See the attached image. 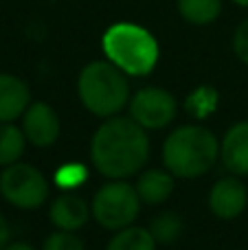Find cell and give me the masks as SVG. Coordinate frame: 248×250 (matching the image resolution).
<instances>
[{
  "label": "cell",
  "instance_id": "1",
  "mask_svg": "<svg viewBox=\"0 0 248 250\" xmlns=\"http://www.w3.org/2000/svg\"><path fill=\"white\" fill-rule=\"evenodd\" d=\"M90 158L105 178H127L149 158V138L134 119L110 117L92 136Z\"/></svg>",
  "mask_w": 248,
  "mask_h": 250
},
{
  "label": "cell",
  "instance_id": "2",
  "mask_svg": "<svg viewBox=\"0 0 248 250\" xmlns=\"http://www.w3.org/2000/svg\"><path fill=\"white\" fill-rule=\"evenodd\" d=\"M220 156L215 136L200 125H183L167 136L163 145V163L178 178L205 176Z\"/></svg>",
  "mask_w": 248,
  "mask_h": 250
},
{
  "label": "cell",
  "instance_id": "3",
  "mask_svg": "<svg viewBox=\"0 0 248 250\" xmlns=\"http://www.w3.org/2000/svg\"><path fill=\"white\" fill-rule=\"evenodd\" d=\"M77 92L83 108L95 117L110 119L123 110L130 97L125 73L112 62H90L77 79Z\"/></svg>",
  "mask_w": 248,
  "mask_h": 250
},
{
  "label": "cell",
  "instance_id": "4",
  "mask_svg": "<svg viewBox=\"0 0 248 250\" xmlns=\"http://www.w3.org/2000/svg\"><path fill=\"white\" fill-rule=\"evenodd\" d=\"M103 53L125 75H147L158 62V42L147 29L132 22H117L103 33Z\"/></svg>",
  "mask_w": 248,
  "mask_h": 250
},
{
  "label": "cell",
  "instance_id": "5",
  "mask_svg": "<svg viewBox=\"0 0 248 250\" xmlns=\"http://www.w3.org/2000/svg\"><path fill=\"white\" fill-rule=\"evenodd\" d=\"M141 208V198L136 187L127 182L103 185L92 198V217L108 230H121L136 220Z\"/></svg>",
  "mask_w": 248,
  "mask_h": 250
},
{
  "label": "cell",
  "instance_id": "6",
  "mask_svg": "<svg viewBox=\"0 0 248 250\" xmlns=\"http://www.w3.org/2000/svg\"><path fill=\"white\" fill-rule=\"evenodd\" d=\"M0 193L9 204L18 208H38L48 198V182L35 167L24 163L7 165L0 173Z\"/></svg>",
  "mask_w": 248,
  "mask_h": 250
},
{
  "label": "cell",
  "instance_id": "7",
  "mask_svg": "<svg viewBox=\"0 0 248 250\" xmlns=\"http://www.w3.org/2000/svg\"><path fill=\"white\" fill-rule=\"evenodd\" d=\"M130 114L141 127L161 129L176 117V99L163 88H141L130 101Z\"/></svg>",
  "mask_w": 248,
  "mask_h": 250
},
{
  "label": "cell",
  "instance_id": "8",
  "mask_svg": "<svg viewBox=\"0 0 248 250\" xmlns=\"http://www.w3.org/2000/svg\"><path fill=\"white\" fill-rule=\"evenodd\" d=\"M22 132L35 147H51L60 136V119L44 101H35L22 114Z\"/></svg>",
  "mask_w": 248,
  "mask_h": 250
},
{
  "label": "cell",
  "instance_id": "9",
  "mask_svg": "<svg viewBox=\"0 0 248 250\" xmlns=\"http://www.w3.org/2000/svg\"><path fill=\"white\" fill-rule=\"evenodd\" d=\"M248 191L237 178H222L209 193V207L220 220H233L246 208Z\"/></svg>",
  "mask_w": 248,
  "mask_h": 250
},
{
  "label": "cell",
  "instance_id": "10",
  "mask_svg": "<svg viewBox=\"0 0 248 250\" xmlns=\"http://www.w3.org/2000/svg\"><path fill=\"white\" fill-rule=\"evenodd\" d=\"M220 158L235 176H248V121L235 123L222 138Z\"/></svg>",
  "mask_w": 248,
  "mask_h": 250
},
{
  "label": "cell",
  "instance_id": "11",
  "mask_svg": "<svg viewBox=\"0 0 248 250\" xmlns=\"http://www.w3.org/2000/svg\"><path fill=\"white\" fill-rule=\"evenodd\" d=\"M31 92L20 77L0 73V123H11L29 108Z\"/></svg>",
  "mask_w": 248,
  "mask_h": 250
},
{
  "label": "cell",
  "instance_id": "12",
  "mask_svg": "<svg viewBox=\"0 0 248 250\" xmlns=\"http://www.w3.org/2000/svg\"><path fill=\"white\" fill-rule=\"evenodd\" d=\"M48 215L60 230H77L88 222V204L79 195L64 193L53 200Z\"/></svg>",
  "mask_w": 248,
  "mask_h": 250
},
{
  "label": "cell",
  "instance_id": "13",
  "mask_svg": "<svg viewBox=\"0 0 248 250\" xmlns=\"http://www.w3.org/2000/svg\"><path fill=\"white\" fill-rule=\"evenodd\" d=\"M136 193L145 204H161L174 193V173L165 169H147L136 180Z\"/></svg>",
  "mask_w": 248,
  "mask_h": 250
},
{
  "label": "cell",
  "instance_id": "14",
  "mask_svg": "<svg viewBox=\"0 0 248 250\" xmlns=\"http://www.w3.org/2000/svg\"><path fill=\"white\" fill-rule=\"evenodd\" d=\"M178 13L196 26L211 24L222 13V0H178Z\"/></svg>",
  "mask_w": 248,
  "mask_h": 250
},
{
  "label": "cell",
  "instance_id": "15",
  "mask_svg": "<svg viewBox=\"0 0 248 250\" xmlns=\"http://www.w3.org/2000/svg\"><path fill=\"white\" fill-rule=\"evenodd\" d=\"M156 239L149 233V229L141 226H125L112 239L105 250H156Z\"/></svg>",
  "mask_w": 248,
  "mask_h": 250
},
{
  "label": "cell",
  "instance_id": "16",
  "mask_svg": "<svg viewBox=\"0 0 248 250\" xmlns=\"http://www.w3.org/2000/svg\"><path fill=\"white\" fill-rule=\"evenodd\" d=\"M26 136L20 127L11 123H0V167L18 163L22 154H24Z\"/></svg>",
  "mask_w": 248,
  "mask_h": 250
},
{
  "label": "cell",
  "instance_id": "17",
  "mask_svg": "<svg viewBox=\"0 0 248 250\" xmlns=\"http://www.w3.org/2000/svg\"><path fill=\"white\" fill-rule=\"evenodd\" d=\"M149 233L154 235V239H156L158 244H171L180 237V233H183V220H180L176 213L165 211L152 220Z\"/></svg>",
  "mask_w": 248,
  "mask_h": 250
},
{
  "label": "cell",
  "instance_id": "18",
  "mask_svg": "<svg viewBox=\"0 0 248 250\" xmlns=\"http://www.w3.org/2000/svg\"><path fill=\"white\" fill-rule=\"evenodd\" d=\"M42 250H86L82 244V239L75 237L73 230H60L46 237Z\"/></svg>",
  "mask_w": 248,
  "mask_h": 250
},
{
  "label": "cell",
  "instance_id": "19",
  "mask_svg": "<svg viewBox=\"0 0 248 250\" xmlns=\"http://www.w3.org/2000/svg\"><path fill=\"white\" fill-rule=\"evenodd\" d=\"M55 180H57V185L64 187V189L79 187L86 180V169H83V165H64V167L57 171Z\"/></svg>",
  "mask_w": 248,
  "mask_h": 250
},
{
  "label": "cell",
  "instance_id": "20",
  "mask_svg": "<svg viewBox=\"0 0 248 250\" xmlns=\"http://www.w3.org/2000/svg\"><path fill=\"white\" fill-rule=\"evenodd\" d=\"M233 48H235V55L248 66V18L244 22H240V26L235 29V35H233Z\"/></svg>",
  "mask_w": 248,
  "mask_h": 250
},
{
  "label": "cell",
  "instance_id": "21",
  "mask_svg": "<svg viewBox=\"0 0 248 250\" xmlns=\"http://www.w3.org/2000/svg\"><path fill=\"white\" fill-rule=\"evenodd\" d=\"M205 95V90H198L196 95H191V99H189V110H191L193 114H198V117H207V112L209 110H213V101H215V95L211 97H202Z\"/></svg>",
  "mask_w": 248,
  "mask_h": 250
},
{
  "label": "cell",
  "instance_id": "22",
  "mask_svg": "<svg viewBox=\"0 0 248 250\" xmlns=\"http://www.w3.org/2000/svg\"><path fill=\"white\" fill-rule=\"evenodd\" d=\"M9 237H11V229H9L4 215L0 213V250H4V246L9 244Z\"/></svg>",
  "mask_w": 248,
  "mask_h": 250
},
{
  "label": "cell",
  "instance_id": "23",
  "mask_svg": "<svg viewBox=\"0 0 248 250\" xmlns=\"http://www.w3.org/2000/svg\"><path fill=\"white\" fill-rule=\"evenodd\" d=\"M4 250H35V248L29 246V244H24V242H16V244H7Z\"/></svg>",
  "mask_w": 248,
  "mask_h": 250
},
{
  "label": "cell",
  "instance_id": "24",
  "mask_svg": "<svg viewBox=\"0 0 248 250\" xmlns=\"http://www.w3.org/2000/svg\"><path fill=\"white\" fill-rule=\"evenodd\" d=\"M231 2H235V4H240V7H246L248 9V0H231Z\"/></svg>",
  "mask_w": 248,
  "mask_h": 250
}]
</instances>
